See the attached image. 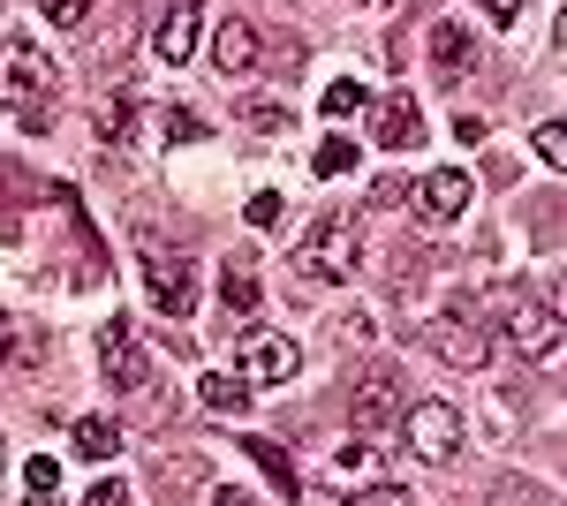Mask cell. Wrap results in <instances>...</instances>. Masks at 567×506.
<instances>
[{
	"label": "cell",
	"mask_w": 567,
	"mask_h": 506,
	"mask_svg": "<svg viewBox=\"0 0 567 506\" xmlns=\"http://www.w3.org/2000/svg\"><path fill=\"white\" fill-rule=\"evenodd\" d=\"M53 99H61V69L45 53H31V45H0V106H16L31 128H45Z\"/></svg>",
	"instance_id": "1"
},
{
	"label": "cell",
	"mask_w": 567,
	"mask_h": 506,
	"mask_svg": "<svg viewBox=\"0 0 567 506\" xmlns=\"http://www.w3.org/2000/svg\"><path fill=\"white\" fill-rule=\"evenodd\" d=\"M296 265H303V280H349L355 272V219L349 211H326V219L303 235Z\"/></svg>",
	"instance_id": "2"
},
{
	"label": "cell",
	"mask_w": 567,
	"mask_h": 506,
	"mask_svg": "<svg viewBox=\"0 0 567 506\" xmlns=\"http://www.w3.org/2000/svg\"><path fill=\"white\" fill-rule=\"evenodd\" d=\"M99 379L114 385V393H144L152 385V355H144L130 318H106L99 326Z\"/></svg>",
	"instance_id": "3"
},
{
	"label": "cell",
	"mask_w": 567,
	"mask_h": 506,
	"mask_svg": "<svg viewBox=\"0 0 567 506\" xmlns=\"http://www.w3.org/2000/svg\"><path fill=\"white\" fill-rule=\"evenodd\" d=\"M401 438H409V454H416V462H454V454H462V416H454V409H446V401H416V409H409V416H401Z\"/></svg>",
	"instance_id": "4"
},
{
	"label": "cell",
	"mask_w": 567,
	"mask_h": 506,
	"mask_svg": "<svg viewBox=\"0 0 567 506\" xmlns=\"http://www.w3.org/2000/svg\"><path fill=\"white\" fill-rule=\"evenodd\" d=\"M144 296L159 302V318H189L197 310V265L182 250H144Z\"/></svg>",
	"instance_id": "5"
},
{
	"label": "cell",
	"mask_w": 567,
	"mask_h": 506,
	"mask_svg": "<svg viewBox=\"0 0 567 506\" xmlns=\"http://www.w3.org/2000/svg\"><path fill=\"white\" fill-rule=\"evenodd\" d=\"M409 205H416L424 227H454V219H470V205H477V182H470L462 167H439V174H424V182L409 189Z\"/></svg>",
	"instance_id": "6"
},
{
	"label": "cell",
	"mask_w": 567,
	"mask_h": 506,
	"mask_svg": "<svg viewBox=\"0 0 567 506\" xmlns=\"http://www.w3.org/2000/svg\"><path fill=\"white\" fill-rule=\"evenodd\" d=\"M499 333H507V348L529 355V363H553V355H560V318H553V302H507Z\"/></svg>",
	"instance_id": "7"
},
{
	"label": "cell",
	"mask_w": 567,
	"mask_h": 506,
	"mask_svg": "<svg viewBox=\"0 0 567 506\" xmlns=\"http://www.w3.org/2000/svg\"><path fill=\"white\" fill-rule=\"evenodd\" d=\"M235 371H243V385H288L296 371H303V348H296L288 333H250Z\"/></svg>",
	"instance_id": "8"
},
{
	"label": "cell",
	"mask_w": 567,
	"mask_h": 506,
	"mask_svg": "<svg viewBox=\"0 0 567 506\" xmlns=\"http://www.w3.org/2000/svg\"><path fill=\"white\" fill-rule=\"evenodd\" d=\"M363 114H371V144H379V152H416V144H424V106L401 99V91L371 99Z\"/></svg>",
	"instance_id": "9"
},
{
	"label": "cell",
	"mask_w": 567,
	"mask_h": 506,
	"mask_svg": "<svg viewBox=\"0 0 567 506\" xmlns=\"http://www.w3.org/2000/svg\"><path fill=\"white\" fill-rule=\"evenodd\" d=\"M349 423L363 431V438H379L386 423H401V379H386V371H363L349 393Z\"/></svg>",
	"instance_id": "10"
},
{
	"label": "cell",
	"mask_w": 567,
	"mask_h": 506,
	"mask_svg": "<svg viewBox=\"0 0 567 506\" xmlns=\"http://www.w3.org/2000/svg\"><path fill=\"white\" fill-rule=\"evenodd\" d=\"M205 39V0H175L167 16H159V31H152V53H159V69H182L189 53Z\"/></svg>",
	"instance_id": "11"
},
{
	"label": "cell",
	"mask_w": 567,
	"mask_h": 506,
	"mask_svg": "<svg viewBox=\"0 0 567 506\" xmlns=\"http://www.w3.org/2000/svg\"><path fill=\"white\" fill-rule=\"evenodd\" d=\"M432 348H439V363H454V371H484L492 363V333H484L477 318H439Z\"/></svg>",
	"instance_id": "12"
},
{
	"label": "cell",
	"mask_w": 567,
	"mask_h": 506,
	"mask_svg": "<svg viewBox=\"0 0 567 506\" xmlns=\"http://www.w3.org/2000/svg\"><path fill=\"white\" fill-rule=\"evenodd\" d=\"M326 484L333 492H363V484H379V446L355 431V438H333L326 446Z\"/></svg>",
	"instance_id": "13"
},
{
	"label": "cell",
	"mask_w": 567,
	"mask_h": 506,
	"mask_svg": "<svg viewBox=\"0 0 567 506\" xmlns=\"http://www.w3.org/2000/svg\"><path fill=\"white\" fill-rule=\"evenodd\" d=\"M432 69L446 76V84H462V76L477 69V39H470L462 16H439V23H432Z\"/></svg>",
	"instance_id": "14"
},
{
	"label": "cell",
	"mask_w": 567,
	"mask_h": 506,
	"mask_svg": "<svg viewBox=\"0 0 567 506\" xmlns=\"http://www.w3.org/2000/svg\"><path fill=\"white\" fill-rule=\"evenodd\" d=\"M258 53H265L258 23H243V16H227V23H219V39H213V69H219V76H250V69H258Z\"/></svg>",
	"instance_id": "15"
},
{
	"label": "cell",
	"mask_w": 567,
	"mask_h": 506,
	"mask_svg": "<svg viewBox=\"0 0 567 506\" xmlns=\"http://www.w3.org/2000/svg\"><path fill=\"white\" fill-rule=\"evenodd\" d=\"M219 310H227V318H258V265H250V257H227V272H219Z\"/></svg>",
	"instance_id": "16"
},
{
	"label": "cell",
	"mask_w": 567,
	"mask_h": 506,
	"mask_svg": "<svg viewBox=\"0 0 567 506\" xmlns=\"http://www.w3.org/2000/svg\"><path fill=\"white\" fill-rule=\"evenodd\" d=\"M69 446H76V462H114L122 454V423L114 416H84L69 431Z\"/></svg>",
	"instance_id": "17"
},
{
	"label": "cell",
	"mask_w": 567,
	"mask_h": 506,
	"mask_svg": "<svg viewBox=\"0 0 567 506\" xmlns=\"http://www.w3.org/2000/svg\"><path fill=\"white\" fill-rule=\"evenodd\" d=\"M243 454L280 484V499H303V476H296V462H288V446H272V438H243Z\"/></svg>",
	"instance_id": "18"
},
{
	"label": "cell",
	"mask_w": 567,
	"mask_h": 506,
	"mask_svg": "<svg viewBox=\"0 0 567 506\" xmlns=\"http://www.w3.org/2000/svg\"><path fill=\"white\" fill-rule=\"evenodd\" d=\"M197 401H205L213 416H243V409H250V385H243V371H205Z\"/></svg>",
	"instance_id": "19"
},
{
	"label": "cell",
	"mask_w": 567,
	"mask_h": 506,
	"mask_svg": "<svg viewBox=\"0 0 567 506\" xmlns=\"http://www.w3.org/2000/svg\"><path fill=\"white\" fill-rule=\"evenodd\" d=\"M355 167H363V152H355V136H326V144L310 152V174H318V182H349Z\"/></svg>",
	"instance_id": "20"
},
{
	"label": "cell",
	"mask_w": 567,
	"mask_h": 506,
	"mask_svg": "<svg viewBox=\"0 0 567 506\" xmlns=\"http://www.w3.org/2000/svg\"><path fill=\"white\" fill-rule=\"evenodd\" d=\"M23 506H61V462L53 454H31L23 462Z\"/></svg>",
	"instance_id": "21"
},
{
	"label": "cell",
	"mask_w": 567,
	"mask_h": 506,
	"mask_svg": "<svg viewBox=\"0 0 567 506\" xmlns=\"http://www.w3.org/2000/svg\"><path fill=\"white\" fill-rule=\"evenodd\" d=\"M363 106H371V91L355 84V76H333V84L318 91V114H326V122H333V128L349 122V114H363Z\"/></svg>",
	"instance_id": "22"
},
{
	"label": "cell",
	"mask_w": 567,
	"mask_h": 506,
	"mask_svg": "<svg viewBox=\"0 0 567 506\" xmlns=\"http://www.w3.org/2000/svg\"><path fill=\"white\" fill-rule=\"evenodd\" d=\"M130 99H122V91H114V99H106V106H99V136H106V144H130Z\"/></svg>",
	"instance_id": "23"
},
{
	"label": "cell",
	"mask_w": 567,
	"mask_h": 506,
	"mask_svg": "<svg viewBox=\"0 0 567 506\" xmlns=\"http://www.w3.org/2000/svg\"><path fill=\"white\" fill-rule=\"evenodd\" d=\"M152 128H167L159 144H189V136H205V122H197V114H182V106H167V114H152Z\"/></svg>",
	"instance_id": "24"
},
{
	"label": "cell",
	"mask_w": 567,
	"mask_h": 506,
	"mask_svg": "<svg viewBox=\"0 0 567 506\" xmlns=\"http://www.w3.org/2000/svg\"><path fill=\"white\" fill-rule=\"evenodd\" d=\"M39 16H45V23H61V31H76V23L91 16V0H39Z\"/></svg>",
	"instance_id": "25"
},
{
	"label": "cell",
	"mask_w": 567,
	"mask_h": 506,
	"mask_svg": "<svg viewBox=\"0 0 567 506\" xmlns=\"http://www.w3.org/2000/svg\"><path fill=\"white\" fill-rule=\"evenodd\" d=\"M537 159H545V167H567V128L560 122L537 128Z\"/></svg>",
	"instance_id": "26"
},
{
	"label": "cell",
	"mask_w": 567,
	"mask_h": 506,
	"mask_svg": "<svg viewBox=\"0 0 567 506\" xmlns=\"http://www.w3.org/2000/svg\"><path fill=\"white\" fill-rule=\"evenodd\" d=\"M409 492H393V484H363V492H341V506H401Z\"/></svg>",
	"instance_id": "27"
},
{
	"label": "cell",
	"mask_w": 567,
	"mask_h": 506,
	"mask_svg": "<svg viewBox=\"0 0 567 506\" xmlns=\"http://www.w3.org/2000/svg\"><path fill=\"white\" fill-rule=\"evenodd\" d=\"M84 506H130V484H122V476H99L84 492Z\"/></svg>",
	"instance_id": "28"
},
{
	"label": "cell",
	"mask_w": 567,
	"mask_h": 506,
	"mask_svg": "<svg viewBox=\"0 0 567 506\" xmlns=\"http://www.w3.org/2000/svg\"><path fill=\"white\" fill-rule=\"evenodd\" d=\"M529 8H537V0H484V16H492L499 31H515V23L529 16Z\"/></svg>",
	"instance_id": "29"
},
{
	"label": "cell",
	"mask_w": 567,
	"mask_h": 506,
	"mask_svg": "<svg viewBox=\"0 0 567 506\" xmlns=\"http://www.w3.org/2000/svg\"><path fill=\"white\" fill-rule=\"evenodd\" d=\"M492 506H545V492H537V484H499Z\"/></svg>",
	"instance_id": "30"
},
{
	"label": "cell",
	"mask_w": 567,
	"mask_h": 506,
	"mask_svg": "<svg viewBox=\"0 0 567 506\" xmlns=\"http://www.w3.org/2000/svg\"><path fill=\"white\" fill-rule=\"evenodd\" d=\"M272 219H280V197L258 189V197H250V227H272Z\"/></svg>",
	"instance_id": "31"
},
{
	"label": "cell",
	"mask_w": 567,
	"mask_h": 506,
	"mask_svg": "<svg viewBox=\"0 0 567 506\" xmlns=\"http://www.w3.org/2000/svg\"><path fill=\"white\" fill-rule=\"evenodd\" d=\"M205 506H258V499H250L243 484H213V492H205Z\"/></svg>",
	"instance_id": "32"
},
{
	"label": "cell",
	"mask_w": 567,
	"mask_h": 506,
	"mask_svg": "<svg viewBox=\"0 0 567 506\" xmlns=\"http://www.w3.org/2000/svg\"><path fill=\"white\" fill-rule=\"evenodd\" d=\"M0 363H8V318H0Z\"/></svg>",
	"instance_id": "33"
},
{
	"label": "cell",
	"mask_w": 567,
	"mask_h": 506,
	"mask_svg": "<svg viewBox=\"0 0 567 506\" xmlns=\"http://www.w3.org/2000/svg\"><path fill=\"white\" fill-rule=\"evenodd\" d=\"M0 462H8V446H0Z\"/></svg>",
	"instance_id": "34"
}]
</instances>
